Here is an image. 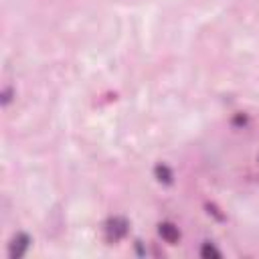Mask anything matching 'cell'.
Listing matches in <instances>:
<instances>
[{"instance_id":"cell-1","label":"cell","mask_w":259,"mask_h":259,"mask_svg":"<svg viewBox=\"0 0 259 259\" xmlns=\"http://www.w3.org/2000/svg\"><path fill=\"white\" fill-rule=\"evenodd\" d=\"M29 245H31V237H29L27 233H19V235L13 239L11 247H9V255H11L13 259H21V257L27 253Z\"/></svg>"},{"instance_id":"cell-2","label":"cell","mask_w":259,"mask_h":259,"mask_svg":"<svg viewBox=\"0 0 259 259\" xmlns=\"http://www.w3.org/2000/svg\"><path fill=\"white\" fill-rule=\"evenodd\" d=\"M106 233L110 241H118L128 233V223L124 219H110L106 225Z\"/></svg>"},{"instance_id":"cell-3","label":"cell","mask_w":259,"mask_h":259,"mask_svg":"<svg viewBox=\"0 0 259 259\" xmlns=\"http://www.w3.org/2000/svg\"><path fill=\"white\" fill-rule=\"evenodd\" d=\"M158 233H160V237H162L166 243H170V245H174V243L180 239V231H178V227L172 225V223H162V225L158 227Z\"/></svg>"},{"instance_id":"cell-4","label":"cell","mask_w":259,"mask_h":259,"mask_svg":"<svg viewBox=\"0 0 259 259\" xmlns=\"http://www.w3.org/2000/svg\"><path fill=\"white\" fill-rule=\"evenodd\" d=\"M154 174H156V178L160 182H166V184L172 182V170L168 166H164V164H158L156 168H154Z\"/></svg>"},{"instance_id":"cell-5","label":"cell","mask_w":259,"mask_h":259,"mask_svg":"<svg viewBox=\"0 0 259 259\" xmlns=\"http://www.w3.org/2000/svg\"><path fill=\"white\" fill-rule=\"evenodd\" d=\"M200 255L204 257V259H211V257H221V251H217L215 249V245H211V243H204L202 245V249H200Z\"/></svg>"},{"instance_id":"cell-6","label":"cell","mask_w":259,"mask_h":259,"mask_svg":"<svg viewBox=\"0 0 259 259\" xmlns=\"http://www.w3.org/2000/svg\"><path fill=\"white\" fill-rule=\"evenodd\" d=\"M9 101H11V89L5 91V103H9Z\"/></svg>"}]
</instances>
